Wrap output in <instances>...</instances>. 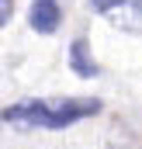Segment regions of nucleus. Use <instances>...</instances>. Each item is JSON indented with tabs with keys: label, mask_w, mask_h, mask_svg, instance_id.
I'll use <instances>...</instances> for the list:
<instances>
[{
	"label": "nucleus",
	"mask_w": 142,
	"mask_h": 149,
	"mask_svg": "<svg viewBox=\"0 0 142 149\" xmlns=\"http://www.w3.org/2000/svg\"><path fill=\"white\" fill-rule=\"evenodd\" d=\"M70 70H73V76H80V80H94V76L101 73V63L90 56L87 35H80V38L70 42Z\"/></svg>",
	"instance_id": "20e7f679"
},
{
	"label": "nucleus",
	"mask_w": 142,
	"mask_h": 149,
	"mask_svg": "<svg viewBox=\"0 0 142 149\" xmlns=\"http://www.w3.org/2000/svg\"><path fill=\"white\" fill-rule=\"evenodd\" d=\"M90 7L121 31H142V0H90Z\"/></svg>",
	"instance_id": "f03ea898"
},
{
	"label": "nucleus",
	"mask_w": 142,
	"mask_h": 149,
	"mask_svg": "<svg viewBox=\"0 0 142 149\" xmlns=\"http://www.w3.org/2000/svg\"><path fill=\"white\" fill-rule=\"evenodd\" d=\"M97 111H101V101H94V97H28V101L3 108L0 121H7L21 132H31V128L63 132L83 118H94Z\"/></svg>",
	"instance_id": "f257e3e1"
},
{
	"label": "nucleus",
	"mask_w": 142,
	"mask_h": 149,
	"mask_svg": "<svg viewBox=\"0 0 142 149\" xmlns=\"http://www.w3.org/2000/svg\"><path fill=\"white\" fill-rule=\"evenodd\" d=\"M14 17V0H0V28Z\"/></svg>",
	"instance_id": "39448f33"
},
{
	"label": "nucleus",
	"mask_w": 142,
	"mask_h": 149,
	"mask_svg": "<svg viewBox=\"0 0 142 149\" xmlns=\"http://www.w3.org/2000/svg\"><path fill=\"white\" fill-rule=\"evenodd\" d=\"M28 24L38 35H56L63 24V7L59 0H31L28 3Z\"/></svg>",
	"instance_id": "7ed1b4c3"
}]
</instances>
